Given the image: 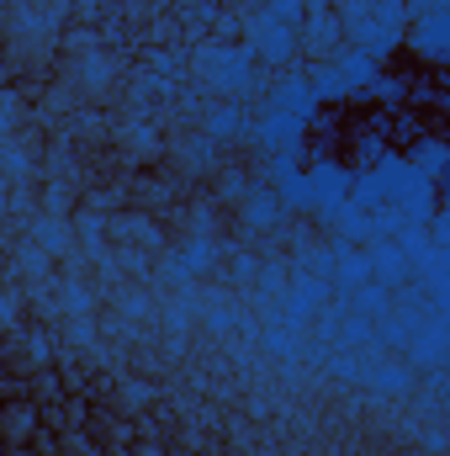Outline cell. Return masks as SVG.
Returning <instances> with one entry per match:
<instances>
[{"mask_svg": "<svg viewBox=\"0 0 450 456\" xmlns=\"http://www.w3.org/2000/svg\"><path fill=\"white\" fill-rule=\"evenodd\" d=\"M244 53H249L254 64H276V69H286V64L302 53V48H297V27L276 21L270 11H254L249 27H244Z\"/></svg>", "mask_w": 450, "mask_h": 456, "instance_id": "cell-3", "label": "cell"}, {"mask_svg": "<svg viewBox=\"0 0 450 456\" xmlns=\"http://www.w3.org/2000/svg\"><path fill=\"white\" fill-rule=\"evenodd\" d=\"M398 5H403V16L414 21V16H424V11H446L450 0H398Z\"/></svg>", "mask_w": 450, "mask_h": 456, "instance_id": "cell-18", "label": "cell"}, {"mask_svg": "<svg viewBox=\"0 0 450 456\" xmlns=\"http://www.w3.org/2000/svg\"><path fill=\"white\" fill-rule=\"evenodd\" d=\"M254 138H260L270 154H281V149H286V154H297V149H302V122H292V117H276V112H270L260 127H254Z\"/></svg>", "mask_w": 450, "mask_h": 456, "instance_id": "cell-11", "label": "cell"}, {"mask_svg": "<svg viewBox=\"0 0 450 456\" xmlns=\"http://www.w3.org/2000/svg\"><path fill=\"white\" fill-rule=\"evenodd\" d=\"M64 303H69L75 314H85V308H91V297H85V287H69V292H64Z\"/></svg>", "mask_w": 450, "mask_h": 456, "instance_id": "cell-21", "label": "cell"}, {"mask_svg": "<svg viewBox=\"0 0 450 456\" xmlns=\"http://www.w3.org/2000/svg\"><path fill=\"white\" fill-rule=\"evenodd\" d=\"M297 48H308V53H318V59H329L344 48V27H339L334 11H308V21L297 27Z\"/></svg>", "mask_w": 450, "mask_h": 456, "instance_id": "cell-6", "label": "cell"}, {"mask_svg": "<svg viewBox=\"0 0 450 456\" xmlns=\"http://www.w3.org/2000/svg\"><path fill=\"white\" fill-rule=\"evenodd\" d=\"M376 265H382V276L392 281V276H403V255L398 249H376Z\"/></svg>", "mask_w": 450, "mask_h": 456, "instance_id": "cell-17", "label": "cell"}, {"mask_svg": "<svg viewBox=\"0 0 450 456\" xmlns=\"http://www.w3.org/2000/svg\"><path fill=\"white\" fill-rule=\"evenodd\" d=\"M408 170L440 181V170H446V143H440V138H419V143H408Z\"/></svg>", "mask_w": 450, "mask_h": 456, "instance_id": "cell-12", "label": "cell"}, {"mask_svg": "<svg viewBox=\"0 0 450 456\" xmlns=\"http://www.w3.org/2000/svg\"><path fill=\"white\" fill-rule=\"evenodd\" d=\"M238 213H244V224L249 228H270L281 213H286V202H281L276 186H249V191L238 197Z\"/></svg>", "mask_w": 450, "mask_h": 456, "instance_id": "cell-7", "label": "cell"}, {"mask_svg": "<svg viewBox=\"0 0 450 456\" xmlns=\"http://www.w3.org/2000/svg\"><path fill=\"white\" fill-rule=\"evenodd\" d=\"M302 80H308V91H313L318 107H324V102H350V86H344V75H339L334 53H329V59H313V69H308Z\"/></svg>", "mask_w": 450, "mask_h": 456, "instance_id": "cell-9", "label": "cell"}, {"mask_svg": "<svg viewBox=\"0 0 450 456\" xmlns=\"http://www.w3.org/2000/svg\"><path fill=\"white\" fill-rule=\"evenodd\" d=\"M270 112L276 117H292V122H313L318 117V102H313V91H308V80L302 75H281L276 86H270Z\"/></svg>", "mask_w": 450, "mask_h": 456, "instance_id": "cell-5", "label": "cell"}, {"mask_svg": "<svg viewBox=\"0 0 450 456\" xmlns=\"http://www.w3.org/2000/svg\"><path fill=\"white\" fill-rule=\"evenodd\" d=\"M181 159H186L191 170H207V165H213V138H207V133H202V138H191V149H186Z\"/></svg>", "mask_w": 450, "mask_h": 456, "instance_id": "cell-16", "label": "cell"}, {"mask_svg": "<svg viewBox=\"0 0 450 456\" xmlns=\"http://www.w3.org/2000/svg\"><path fill=\"white\" fill-rule=\"evenodd\" d=\"M5 324H11V303L0 297V330H5Z\"/></svg>", "mask_w": 450, "mask_h": 456, "instance_id": "cell-22", "label": "cell"}, {"mask_svg": "<svg viewBox=\"0 0 450 456\" xmlns=\"http://www.w3.org/2000/svg\"><path fill=\"white\" fill-rule=\"evenodd\" d=\"M191 75H197L202 91L223 96V102H233V107L254 91V59H249L244 48H233V43L197 48V53H191Z\"/></svg>", "mask_w": 450, "mask_h": 456, "instance_id": "cell-2", "label": "cell"}, {"mask_svg": "<svg viewBox=\"0 0 450 456\" xmlns=\"http://www.w3.org/2000/svg\"><path fill=\"white\" fill-rule=\"evenodd\" d=\"M21 265H27V276H43V249H37V244H32V249L21 244Z\"/></svg>", "mask_w": 450, "mask_h": 456, "instance_id": "cell-19", "label": "cell"}, {"mask_svg": "<svg viewBox=\"0 0 450 456\" xmlns=\"http://www.w3.org/2000/svg\"><path fill=\"white\" fill-rule=\"evenodd\" d=\"M334 16H339V27H344V43L360 48L366 59H376V64L392 59V53L403 48L408 16H403L398 0H344Z\"/></svg>", "mask_w": 450, "mask_h": 456, "instance_id": "cell-1", "label": "cell"}, {"mask_svg": "<svg viewBox=\"0 0 450 456\" xmlns=\"http://www.w3.org/2000/svg\"><path fill=\"white\" fill-rule=\"evenodd\" d=\"M202 271H213V244H207V239H191V244H181V249L165 260V276H170V281H191V276H202Z\"/></svg>", "mask_w": 450, "mask_h": 456, "instance_id": "cell-8", "label": "cell"}, {"mask_svg": "<svg viewBox=\"0 0 450 456\" xmlns=\"http://www.w3.org/2000/svg\"><path fill=\"white\" fill-rule=\"evenodd\" d=\"M32 244L59 255V249H69V233H64V224H59V218H43V224H32Z\"/></svg>", "mask_w": 450, "mask_h": 456, "instance_id": "cell-14", "label": "cell"}, {"mask_svg": "<svg viewBox=\"0 0 450 456\" xmlns=\"http://www.w3.org/2000/svg\"><path fill=\"white\" fill-rule=\"evenodd\" d=\"M334 64H339V75H344V86H350V96L371 91V80L382 75V64H376V59H366V53H360V48H350V43L334 53Z\"/></svg>", "mask_w": 450, "mask_h": 456, "instance_id": "cell-10", "label": "cell"}, {"mask_svg": "<svg viewBox=\"0 0 450 456\" xmlns=\"http://www.w3.org/2000/svg\"><path fill=\"white\" fill-rule=\"evenodd\" d=\"M238 133H249V122H244V112L233 102H223V112H213V122H207V138L223 143V138H238Z\"/></svg>", "mask_w": 450, "mask_h": 456, "instance_id": "cell-13", "label": "cell"}, {"mask_svg": "<svg viewBox=\"0 0 450 456\" xmlns=\"http://www.w3.org/2000/svg\"><path fill=\"white\" fill-rule=\"evenodd\" d=\"M403 43H408V53L414 59H424V64H446L450 59V5L446 11H424V16H414L408 27H403Z\"/></svg>", "mask_w": 450, "mask_h": 456, "instance_id": "cell-4", "label": "cell"}, {"mask_svg": "<svg viewBox=\"0 0 450 456\" xmlns=\"http://www.w3.org/2000/svg\"><path fill=\"white\" fill-rule=\"evenodd\" d=\"M360 165H382V143L376 138H360Z\"/></svg>", "mask_w": 450, "mask_h": 456, "instance_id": "cell-20", "label": "cell"}, {"mask_svg": "<svg viewBox=\"0 0 450 456\" xmlns=\"http://www.w3.org/2000/svg\"><path fill=\"white\" fill-rule=\"evenodd\" d=\"M32 425H37L32 409L16 403V409H5V419H0V436H5V441H21V436H32Z\"/></svg>", "mask_w": 450, "mask_h": 456, "instance_id": "cell-15", "label": "cell"}]
</instances>
